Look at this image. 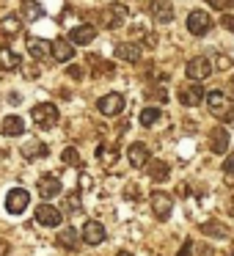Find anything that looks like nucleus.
<instances>
[{
    "label": "nucleus",
    "instance_id": "nucleus-30",
    "mask_svg": "<svg viewBox=\"0 0 234 256\" xmlns=\"http://www.w3.org/2000/svg\"><path fill=\"white\" fill-rule=\"evenodd\" d=\"M22 12H25V17H30V20L42 17V6H36V3H30V0H25V6H22Z\"/></svg>",
    "mask_w": 234,
    "mask_h": 256
},
{
    "label": "nucleus",
    "instance_id": "nucleus-32",
    "mask_svg": "<svg viewBox=\"0 0 234 256\" xmlns=\"http://www.w3.org/2000/svg\"><path fill=\"white\" fill-rule=\"evenodd\" d=\"M223 171L228 174V182H234V154L226 157V162H223Z\"/></svg>",
    "mask_w": 234,
    "mask_h": 256
},
{
    "label": "nucleus",
    "instance_id": "nucleus-17",
    "mask_svg": "<svg viewBox=\"0 0 234 256\" xmlns=\"http://www.w3.org/2000/svg\"><path fill=\"white\" fill-rule=\"evenodd\" d=\"M116 58H122V61H127V64H138L140 61V47L124 42V44L116 47Z\"/></svg>",
    "mask_w": 234,
    "mask_h": 256
},
{
    "label": "nucleus",
    "instance_id": "nucleus-15",
    "mask_svg": "<svg viewBox=\"0 0 234 256\" xmlns=\"http://www.w3.org/2000/svg\"><path fill=\"white\" fill-rule=\"evenodd\" d=\"M0 69H22V58L12 50V47H0Z\"/></svg>",
    "mask_w": 234,
    "mask_h": 256
},
{
    "label": "nucleus",
    "instance_id": "nucleus-1",
    "mask_svg": "<svg viewBox=\"0 0 234 256\" xmlns=\"http://www.w3.org/2000/svg\"><path fill=\"white\" fill-rule=\"evenodd\" d=\"M34 122H36V127H42V130H50V127H56L58 124V108L52 105V102H42V105H36L34 108Z\"/></svg>",
    "mask_w": 234,
    "mask_h": 256
},
{
    "label": "nucleus",
    "instance_id": "nucleus-2",
    "mask_svg": "<svg viewBox=\"0 0 234 256\" xmlns=\"http://www.w3.org/2000/svg\"><path fill=\"white\" fill-rule=\"evenodd\" d=\"M28 204H30L28 190H22V188L8 190V196H6V210L12 212V215H20V212H25V210H28Z\"/></svg>",
    "mask_w": 234,
    "mask_h": 256
},
{
    "label": "nucleus",
    "instance_id": "nucleus-27",
    "mask_svg": "<svg viewBox=\"0 0 234 256\" xmlns=\"http://www.w3.org/2000/svg\"><path fill=\"white\" fill-rule=\"evenodd\" d=\"M64 162H66V166H74V168H80L83 166V162H80V154H78V149H72V146H69V149H64Z\"/></svg>",
    "mask_w": 234,
    "mask_h": 256
},
{
    "label": "nucleus",
    "instance_id": "nucleus-11",
    "mask_svg": "<svg viewBox=\"0 0 234 256\" xmlns=\"http://www.w3.org/2000/svg\"><path fill=\"white\" fill-rule=\"evenodd\" d=\"M127 20V6L124 3H110L105 8V25L108 28H118V25Z\"/></svg>",
    "mask_w": 234,
    "mask_h": 256
},
{
    "label": "nucleus",
    "instance_id": "nucleus-6",
    "mask_svg": "<svg viewBox=\"0 0 234 256\" xmlns=\"http://www.w3.org/2000/svg\"><path fill=\"white\" fill-rule=\"evenodd\" d=\"M152 210H154V215L160 218V220H166V218L171 215V210H174V198L168 193L154 190V193H152Z\"/></svg>",
    "mask_w": 234,
    "mask_h": 256
},
{
    "label": "nucleus",
    "instance_id": "nucleus-34",
    "mask_svg": "<svg viewBox=\"0 0 234 256\" xmlns=\"http://www.w3.org/2000/svg\"><path fill=\"white\" fill-rule=\"evenodd\" d=\"M78 198H80V196H78V193H72V196H69V198H66V204H69V210H78V206H80V204H78Z\"/></svg>",
    "mask_w": 234,
    "mask_h": 256
},
{
    "label": "nucleus",
    "instance_id": "nucleus-14",
    "mask_svg": "<svg viewBox=\"0 0 234 256\" xmlns=\"http://www.w3.org/2000/svg\"><path fill=\"white\" fill-rule=\"evenodd\" d=\"M127 157L132 162V168H144L149 162V149H146V144H132L127 149Z\"/></svg>",
    "mask_w": 234,
    "mask_h": 256
},
{
    "label": "nucleus",
    "instance_id": "nucleus-18",
    "mask_svg": "<svg viewBox=\"0 0 234 256\" xmlns=\"http://www.w3.org/2000/svg\"><path fill=\"white\" fill-rule=\"evenodd\" d=\"M206 105H210L218 116H220V113H228V96L223 94V91H210V94H206Z\"/></svg>",
    "mask_w": 234,
    "mask_h": 256
},
{
    "label": "nucleus",
    "instance_id": "nucleus-10",
    "mask_svg": "<svg viewBox=\"0 0 234 256\" xmlns=\"http://www.w3.org/2000/svg\"><path fill=\"white\" fill-rule=\"evenodd\" d=\"M201 100H204V91H201V86H182L179 88V102L182 105H188V108H196V105H201Z\"/></svg>",
    "mask_w": 234,
    "mask_h": 256
},
{
    "label": "nucleus",
    "instance_id": "nucleus-22",
    "mask_svg": "<svg viewBox=\"0 0 234 256\" xmlns=\"http://www.w3.org/2000/svg\"><path fill=\"white\" fill-rule=\"evenodd\" d=\"M25 132V124L20 116H6L3 118V135H8V138H14V135H22Z\"/></svg>",
    "mask_w": 234,
    "mask_h": 256
},
{
    "label": "nucleus",
    "instance_id": "nucleus-26",
    "mask_svg": "<svg viewBox=\"0 0 234 256\" xmlns=\"http://www.w3.org/2000/svg\"><path fill=\"white\" fill-rule=\"evenodd\" d=\"M157 118H160V110H157V108H144V110H140V124H144V127H152Z\"/></svg>",
    "mask_w": 234,
    "mask_h": 256
},
{
    "label": "nucleus",
    "instance_id": "nucleus-23",
    "mask_svg": "<svg viewBox=\"0 0 234 256\" xmlns=\"http://www.w3.org/2000/svg\"><path fill=\"white\" fill-rule=\"evenodd\" d=\"M56 242L61 245V248H66V250H74L78 248V232H74V228H61Z\"/></svg>",
    "mask_w": 234,
    "mask_h": 256
},
{
    "label": "nucleus",
    "instance_id": "nucleus-28",
    "mask_svg": "<svg viewBox=\"0 0 234 256\" xmlns=\"http://www.w3.org/2000/svg\"><path fill=\"white\" fill-rule=\"evenodd\" d=\"M201 232H204V234H215V237H226V226H220V223H204Z\"/></svg>",
    "mask_w": 234,
    "mask_h": 256
},
{
    "label": "nucleus",
    "instance_id": "nucleus-39",
    "mask_svg": "<svg viewBox=\"0 0 234 256\" xmlns=\"http://www.w3.org/2000/svg\"><path fill=\"white\" fill-rule=\"evenodd\" d=\"M190 254V242H184V248H182V254H179V256H188Z\"/></svg>",
    "mask_w": 234,
    "mask_h": 256
},
{
    "label": "nucleus",
    "instance_id": "nucleus-29",
    "mask_svg": "<svg viewBox=\"0 0 234 256\" xmlns=\"http://www.w3.org/2000/svg\"><path fill=\"white\" fill-rule=\"evenodd\" d=\"M88 61H91V64H96V74H113V66H110L108 61H100L96 56H91Z\"/></svg>",
    "mask_w": 234,
    "mask_h": 256
},
{
    "label": "nucleus",
    "instance_id": "nucleus-31",
    "mask_svg": "<svg viewBox=\"0 0 234 256\" xmlns=\"http://www.w3.org/2000/svg\"><path fill=\"white\" fill-rule=\"evenodd\" d=\"M212 8H218V12H228V8H234V0H206Z\"/></svg>",
    "mask_w": 234,
    "mask_h": 256
},
{
    "label": "nucleus",
    "instance_id": "nucleus-5",
    "mask_svg": "<svg viewBox=\"0 0 234 256\" xmlns=\"http://www.w3.org/2000/svg\"><path fill=\"white\" fill-rule=\"evenodd\" d=\"M36 190H39L42 198H56L61 193V179L52 176V174H42L39 182H36Z\"/></svg>",
    "mask_w": 234,
    "mask_h": 256
},
{
    "label": "nucleus",
    "instance_id": "nucleus-38",
    "mask_svg": "<svg viewBox=\"0 0 234 256\" xmlns=\"http://www.w3.org/2000/svg\"><path fill=\"white\" fill-rule=\"evenodd\" d=\"M226 96H228V100H234V80L228 83V91H226Z\"/></svg>",
    "mask_w": 234,
    "mask_h": 256
},
{
    "label": "nucleus",
    "instance_id": "nucleus-36",
    "mask_svg": "<svg viewBox=\"0 0 234 256\" xmlns=\"http://www.w3.org/2000/svg\"><path fill=\"white\" fill-rule=\"evenodd\" d=\"M69 74H72V78H74V80H78V78H83V69H78V66H72V69H69Z\"/></svg>",
    "mask_w": 234,
    "mask_h": 256
},
{
    "label": "nucleus",
    "instance_id": "nucleus-40",
    "mask_svg": "<svg viewBox=\"0 0 234 256\" xmlns=\"http://www.w3.org/2000/svg\"><path fill=\"white\" fill-rule=\"evenodd\" d=\"M116 256H132V254H130V250H118Z\"/></svg>",
    "mask_w": 234,
    "mask_h": 256
},
{
    "label": "nucleus",
    "instance_id": "nucleus-24",
    "mask_svg": "<svg viewBox=\"0 0 234 256\" xmlns=\"http://www.w3.org/2000/svg\"><path fill=\"white\" fill-rule=\"evenodd\" d=\"M149 176L154 179V182H166V179H168V162L152 160L149 162Z\"/></svg>",
    "mask_w": 234,
    "mask_h": 256
},
{
    "label": "nucleus",
    "instance_id": "nucleus-37",
    "mask_svg": "<svg viewBox=\"0 0 234 256\" xmlns=\"http://www.w3.org/2000/svg\"><path fill=\"white\" fill-rule=\"evenodd\" d=\"M8 254V242L6 240H0V256H6Z\"/></svg>",
    "mask_w": 234,
    "mask_h": 256
},
{
    "label": "nucleus",
    "instance_id": "nucleus-4",
    "mask_svg": "<svg viewBox=\"0 0 234 256\" xmlns=\"http://www.w3.org/2000/svg\"><path fill=\"white\" fill-rule=\"evenodd\" d=\"M210 28H212V17L206 12H193L188 17V30L193 36H204V34H210Z\"/></svg>",
    "mask_w": 234,
    "mask_h": 256
},
{
    "label": "nucleus",
    "instance_id": "nucleus-16",
    "mask_svg": "<svg viewBox=\"0 0 234 256\" xmlns=\"http://www.w3.org/2000/svg\"><path fill=\"white\" fill-rule=\"evenodd\" d=\"M210 140H212V152L215 154H226V149H228V132L223 127H215L210 132Z\"/></svg>",
    "mask_w": 234,
    "mask_h": 256
},
{
    "label": "nucleus",
    "instance_id": "nucleus-7",
    "mask_svg": "<svg viewBox=\"0 0 234 256\" xmlns=\"http://www.w3.org/2000/svg\"><path fill=\"white\" fill-rule=\"evenodd\" d=\"M96 108H100L105 116H118V113L124 110V96L122 94H105L96 102Z\"/></svg>",
    "mask_w": 234,
    "mask_h": 256
},
{
    "label": "nucleus",
    "instance_id": "nucleus-20",
    "mask_svg": "<svg viewBox=\"0 0 234 256\" xmlns=\"http://www.w3.org/2000/svg\"><path fill=\"white\" fill-rule=\"evenodd\" d=\"M22 154H25V160H42V157H47V146L42 140H28L22 146Z\"/></svg>",
    "mask_w": 234,
    "mask_h": 256
},
{
    "label": "nucleus",
    "instance_id": "nucleus-12",
    "mask_svg": "<svg viewBox=\"0 0 234 256\" xmlns=\"http://www.w3.org/2000/svg\"><path fill=\"white\" fill-rule=\"evenodd\" d=\"M152 17H154L157 22H171L174 20L171 0H152Z\"/></svg>",
    "mask_w": 234,
    "mask_h": 256
},
{
    "label": "nucleus",
    "instance_id": "nucleus-13",
    "mask_svg": "<svg viewBox=\"0 0 234 256\" xmlns=\"http://www.w3.org/2000/svg\"><path fill=\"white\" fill-rule=\"evenodd\" d=\"M96 36V28L94 25H78V28H72V34H69V39H72V44H91Z\"/></svg>",
    "mask_w": 234,
    "mask_h": 256
},
{
    "label": "nucleus",
    "instance_id": "nucleus-9",
    "mask_svg": "<svg viewBox=\"0 0 234 256\" xmlns=\"http://www.w3.org/2000/svg\"><path fill=\"white\" fill-rule=\"evenodd\" d=\"M36 220L42 223V226H58V223L64 220L61 210H56L52 204H42L39 210H36Z\"/></svg>",
    "mask_w": 234,
    "mask_h": 256
},
{
    "label": "nucleus",
    "instance_id": "nucleus-8",
    "mask_svg": "<svg viewBox=\"0 0 234 256\" xmlns=\"http://www.w3.org/2000/svg\"><path fill=\"white\" fill-rule=\"evenodd\" d=\"M105 226H102L100 220H88L83 226V242H88V245H100V242H105Z\"/></svg>",
    "mask_w": 234,
    "mask_h": 256
},
{
    "label": "nucleus",
    "instance_id": "nucleus-35",
    "mask_svg": "<svg viewBox=\"0 0 234 256\" xmlns=\"http://www.w3.org/2000/svg\"><path fill=\"white\" fill-rule=\"evenodd\" d=\"M223 25H226V28L234 34V17H228V14H223Z\"/></svg>",
    "mask_w": 234,
    "mask_h": 256
},
{
    "label": "nucleus",
    "instance_id": "nucleus-33",
    "mask_svg": "<svg viewBox=\"0 0 234 256\" xmlns=\"http://www.w3.org/2000/svg\"><path fill=\"white\" fill-rule=\"evenodd\" d=\"M215 64H218V69L223 72V69H228V66H232V58H226V56H218V58H215Z\"/></svg>",
    "mask_w": 234,
    "mask_h": 256
},
{
    "label": "nucleus",
    "instance_id": "nucleus-25",
    "mask_svg": "<svg viewBox=\"0 0 234 256\" xmlns=\"http://www.w3.org/2000/svg\"><path fill=\"white\" fill-rule=\"evenodd\" d=\"M20 28H22L20 17H6L3 22H0V36H12V34H17Z\"/></svg>",
    "mask_w": 234,
    "mask_h": 256
},
{
    "label": "nucleus",
    "instance_id": "nucleus-21",
    "mask_svg": "<svg viewBox=\"0 0 234 256\" xmlns=\"http://www.w3.org/2000/svg\"><path fill=\"white\" fill-rule=\"evenodd\" d=\"M72 56H74V47L69 42H64V39L52 42V58L56 61H72Z\"/></svg>",
    "mask_w": 234,
    "mask_h": 256
},
{
    "label": "nucleus",
    "instance_id": "nucleus-19",
    "mask_svg": "<svg viewBox=\"0 0 234 256\" xmlns=\"http://www.w3.org/2000/svg\"><path fill=\"white\" fill-rule=\"evenodd\" d=\"M28 50H30V56H36V58L52 56V44H50V42L36 39V36H28Z\"/></svg>",
    "mask_w": 234,
    "mask_h": 256
},
{
    "label": "nucleus",
    "instance_id": "nucleus-3",
    "mask_svg": "<svg viewBox=\"0 0 234 256\" xmlns=\"http://www.w3.org/2000/svg\"><path fill=\"white\" fill-rule=\"evenodd\" d=\"M188 78L190 80H206L212 74V66H210V61H206L204 56H196V58H190L188 61Z\"/></svg>",
    "mask_w": 234,
    "mask_h": 256
}]
</instances>
